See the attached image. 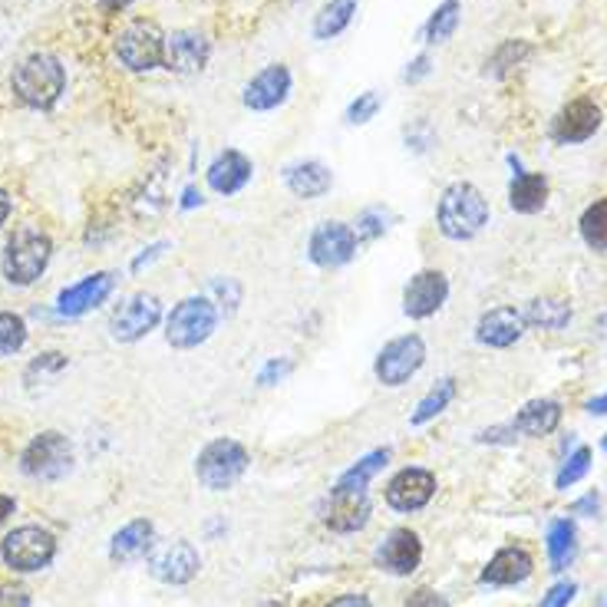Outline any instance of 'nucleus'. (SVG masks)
<instances>
[{"label": "nucleus", "mask_w": 607, "mask_h": 607, "mask_svg": "<svg viewBox=\"0 0 607 607\" xmlns=\"http://www.w3.org/2000/svg\"><path fill=\"white\" fill-rule=\"evenodd\" d=\"M63 86H66V69H63V63L53 53L27 56L11 76L14 97L24 106H30V110H50L60 100Z\"/></svg>", "instance_id": "obj_1"}, {"label": "nucleus", "mask_w": 607, "mask_h": 607, "mask_svg": "<svg viewBox=\"0 0 607 607\" xmlns=\"http://www.w3.org/2000/svg\"><path fill=\"white\" fill-rule=\"evenodd\" d=\"M437 222L440 231L453 241H469L476 238L485 222H489V202L482 199V192L469 182H453L437 208Z\"/></svg>", "instance_id": "obj_2"}, {"label": "nucleus", "mask_w": 607, "mask_h": 607, "mask_svg": "<svg viewBox=\"0 0 607 607\" xmlns=\"http://www.w3.org/2000/svg\"><path fill=\"white\" fill-rule=\"evenodd\" d=\"M50 254H53V241L40 228L14 231V238L8 241V251H4V278L21 288L34 284L47 271Z\"/></svg>", "instance_id": "obj_3"}, {"label": "nucleus", "mask_w": 607, "mask_h": 607, "mask_svg": "<svg viewBox=\"0 0 607 607\" xmlns=\"http://www.w3.org/2000/svg\"><path fill=\"white\" fill-rule=\"evenodd\" d=\"M218 324V311L208 298H186L172 307L165 320V340L176 351H192V346L205 343Z\"/></svg>", "instance_id": "obj_4"}, {"label": "nucleus", "mask_w": 607, "mask_h": 607, "mask_svg": "<svg viewBox=\"0 0 607 607\" xmlns=\"http://www.w3.org/2000/svg\"><path fill=\"white\" fill-rule=\"evenodd\" d=\"M248 463L251 459H248V450L241 443H235V440H212L199 453V459H195V476H199V482L208 492H225V489H231L244 476Z\"/></svg>", "instance_id": "obj_5"}, {"label": "nucleus", "mask_w": 607, "mask_h": 607, "mask_svg": "<svg viewBox=\"0 0 607 607\" xmlns=\"http://www.w3.org/2000/svg\"><path fill=\"white\" fill-rule=\"evenodd\" d=\"M116 56L132 73L159 69L165 60V34L152 21H132L116 37Z\"/></svg>", "instance_id": "obj_6"}, {"label": "nucleus", "mask_w": 607, "mask_h": 607, "mask_svg": "<svg viewBox=\"0 0 607 607\" xmlns=\"http://www.w3.org/2000/svg\"><path fill=\"white\" fill-rule=\"evenodd\" d=\"M53 555H56V539H53V532H47L40 526L14 529L4 542H0V558H4L8 568H14L21 574L47 568L53 561Z\"/></svg>", "instance_id": "obj_7"}, {"label": "nucleus", "mask_w": 607, "mask_h": 607, "mask_svg": "<svg viewBox=\"0 0 607 607\" xmlns=\"http://www.w3.org/2000/svg\"><path fill=\"white\" fill-rule=\"evenodd\" d=\"M426 364V343L419 333H403L396 340H390L383 351L377 354L374 374L383 387H403L409 383L419 367Z\"/></svg>", "instance_id": "obj_8"}, {"label": "nucleus", "mask_w": 607, "mask_h": 607, "mask_svg": "<svg viewBox=\"0 0 607 607\" xmlns=\"http://www.w3.org/2000/svg\"><path fill=\"white\" fill-rule=\"evenodd\" d=\"M21 469L30 479H43V482L63 479L73 469V443L63 437V432L47 429V432H40V437L24 450Z\"/></svg>", "instance_id": "obj_9"}, {"label": "nucleus", "mask_w": 607, "mask_h": 607, "mask_svg": "<svg viewBox=\"0 0 607 607\" xmlns=\"http://www.w3.org/2000/svg\"><path fill=\"white\" fill-rule=\"evenodd\" d=\"M361 241L354 235L351 225L343 222H320L311 235V244H307V254L317 268H340L346 262H354Z\"/></svg>", "instance_id": "obj_10"}, {"label": "nucleus", "mask_w": 607, "mask_h": 607, "mask_svg": "<svg viewBox=\"0 0 607 607\" xmlns=\"http://www.w3.org/2000/svg\"><path fill=\"white\" fill-rule=\"evenodd\" d=\"M199 568H202V558H199L195 545L186 539L152 545V552H149V571L162 584H189L199 574Z\"/></svg>", "instance_id": "obj_11"}, {"label": "nucleus", "mask_w": 607, "mask_h": 607, "mask_svg": "<svg viewBox=\"0 0 607 607\" xmlns=\"http://www.w3.org/2000/svg\"><path fill=\"white\" fill-rule=\"evenodd\" d=\"M291 86H294L291 69H288L284 63H268L262 73H254V76L248 79L241 103H244L251 113H271V110H278V106L288 103Z\"/></svg>", "instance_id": "obj_12"}, {"label": "nucleus", "mask_w": 607, "mask_h": 607, "mask_svg": "<svg viewBox=\"0 0 607 607\" xmlns=\"http://www.w3.org/2000/svg\"><path fill=\"white\" fill-rule=\"evenodd\" d=\"M159 320H162V304H159V298H152V294H132L129 301H123V304L113 311V317H110V333H113V340H119V343H136V340H142Z\"/></svg>", "instance_id": "obj_13"}, {"label": "nucleus", "mask_w": 607, "mask_h": 607, "mask_svg": "<svg viewBox=\"0 0 607 607\" xmlns=\"http://www.w3.org/2000/svg\"><path fill=\"white\" fill-rule=\"evenodd\" d=\"M212 56V43L202 30H176V34H165V60L162 66L172 73H199L205 69Z\"/></svg>", "instance_id": "obj_14"}, {"label": "nucleus", "mask_w": 607, "mask_h": 607, "mask_svg": "<svg viewBox=\"0 0 607 607\" xmlns=\"http://www.w3.org/2000/svg\"><path fill=\"white\" fill-rule=\"evenodd\" d=\"M446 298H450V281L443 271H419L403 291V311L413 320H426L446 304Z\"/></svg>", "instance_id": "obj_15"}, {"label": "nucleus", "mask_w": 607, "mask_h": 607, "mask_svg": "<svg viewBox=\"0 0 607 607\" xmlns=\"http://www.w3.org/2000/svg\"><path fill=\"white\" fill-rule=\"evenodd\" d=\"M432 495H437V476L429 469H403L387 485V505L396 511H419Z\"/></svg>", "instance_id": "obj_16"}, {"label": "nucleus", "mask_w": 607, "mask_h": 607, "mask_svg": "<svg viewBox=\"0 0 607 607\" xmlns=\"http://www.w3.org/2000/svg\"><path fill=\"white\" fill-rule=\"evenodd\" d=\"M367 522H370L367 492H333L330 489V502L324 508V526L330 532L351 535V532H361Z\"/></svg>", "instance_id": "obj_17"}, {"label": "nucleus", "mask_w": 607, "mask_h": 607, "mask_svg": "<svg viewBox=\"0 0 607 607\" xmlns=\"http://www.w3.org/2000/svg\"><path fill=\"white\" fill-rule=\"evenodd\" d=\"M526 314L515 311V307H495L489 314L479 317L476 324V340L482 346H492V351H505V346L518 343L526 333Z\"/></svg>", "instance_id": "obj_18"}, {"label": "nucleus", "mask_w": 607, "mask_h": 607, "mask_svg": "<svg viewBox=\"0 0 607 607\" xmlns=\"http://www.w3.org/2000/svg\"><path fill=\"white\" fill-rule=\"evenodd\" d=\"M113 288H116V275L97 271V275H90V278H83L79 284L60 291L56 311H60L63 317H79V314H86V311L100 307V304L113 294Z\"/></svg>", "instance_id": "obj_19"}, {"label": "nucleus", "mask_w": 607, "mask_h": 607, "mask_svg": "<svg viewBox=\"0 0 607 607\" xmlns=\"http://www.w3.org/2000/svg\"><path fill=\"white\" fill-rule=\"evenodd\" d=\"M597 129H600V106L594 100H574L558 113L552 136L561 146H578V142H587Z\"/></svg>", "instance_id": "obj_20"}, {"label": "nucleus", "mask_w": 607, "mask_h": 607, "mask_svg": "<svg viewBox=\"0 0 607 607\" xmlns=\"http://www.w3.org/2000/svg\"><path fill=\"white\" fill-rule=\"evenodd\" d=\"M251 172H254V165L244 152L225 149L208 165V189L218 192V195H235L251 182Z\"/></svg>", "instance_id": "obj_21"}, {"label": "nucleus", "mask_w": 607, "mask_h": 607, "mask_svg": "<svg viewBox=\"0 0 607 607\" xmlns=\"http://www.w3.org/2000/svg\"><path fill=\"white\" fill-rule=\"evenodd\" d=\"M422 561V542L409 529H396L377 552V565L390 574H413Z\"/></svg>", "instance_id": "obj_22"}, {"label": "nucleus", "mask_w": 607, "mask_h": 607, "mask_svg": "<svg viewBox=\"0 0 607 607\" xmlns=\"http://www.w3.org/2000/svg\"><path fill=\"white\" fill-rule=\"evenodd\" d=\"M535 561L526 548H502L495 552V558L482 568L479 581L482 584H498V587H508V584H522L529 574H532Z\"/></svg>", "instance_id": "obj_23"}, {"label": "nucleus", "mask_w": 607, "mask_h": 607, "mask_svg": "<svg viewBox=\"0 0 607 607\" xmlns=\"http://www.w3.org/2000/svg\"><path fill=\"white\" fill-rule=\"evenodd\" d=\"M508 162H515V168H518L515 155H508ZM545 202H548V179L542 176V172H522V168H518L511 186H508V205L515 212H522V215H535V212L545 208Z\"/></svg>", "instance_id": "obj_24"}, {"label": "nucleus", "mask_w": 607, "mask_h": 607, "mask_svg": "<svg viewBox=\"0 0 607 607\" xmlns=\"http://www.w3.org/2000/svg\"><path fill=\"white\" fill-rule=\"evenodd\" d=\"M558 426H561V403H555V400H532L511 419V429L522 432V437H532V440L552 437Z\"/></svg>", "instance_id": "obj_25"}, {"label": "nucleus", "mask_w": 607, "mask_h": 607, "mask_svg": "<svg viewBox=\"0 0 607 607\" xmlns=\"http://www.w3.org/2000/svg\"><path fill=\"white\" fill-rule=\"evenodd\" d=\"M155 545V529L149 518H136L126 529H119L113 535V545H110V558L116 565H129V561H139L152 552Z\"/></svg>", "instance_id": "obj_26"}, {"label": "nucleus", "mask_w": 607, "mask_h": 607, "mask_svg": "<svg viewBox=\"0 0 607 607\" xmlns=\"http://www.w3.org/2000/svg\"><path fill=\"white\" fill-rule=\"evenodd\" d=\"M284 186L291 189V195H298V199H320V195H327L330 192V186H333V176H330V168L324 165V162H298V165H291L288 172H284Z\"/></svg>", "instance_id": "obj_27"}, {"label": "nucleus", "mask_w": 607, "mask_h": 607, "mask_svg": "<svg viewBox=\"0 0 607 607\" xmlns=\"http://www.w3.org/2000/svg\"><path fill=\"white\" fill-rule=\"evenodd\" d=\"M357 14V0H327L320 8V14L314 17V37L317 40H333L340 37L346 27L354 24Z\"/></svg>", "instance_id": "obj_28"}, {"label": "nucleus", "mask_w": 607, "mask_h": 607, "mask_svg": "<svg viewBox=\"0 0 607 607\" xmlns=\"http://www.w3.org/2000/svg\"><path fill=\"white\" fill-rule=\"evenodd\" d=\"M387 463H390V450H377V453L364 456L357 466H351V469H346V472L333 482V492H367L370 479L380 476V472L387 469Z\"/></svg>", "instance_id": "obj_29"}, {"label": "nucleus", "mask_w": 607, "mask_h": 607, "mask_svg": "<svg viewBox=\"0 0 607 607\" xmlns=\"http://www.w3.org/2000/svg\"><path fill=\"white\" fill-rule=\"evenodd\" d=\"M526 324L542 330H565L571 324V304L561 298H535L526 311Z\"/></svg>", "instance_id": "obj_30"}, {"label": "nucleus", "mask_w": 607, "mask_h": 607, "mask_svg": "<svg viewBox=\"0 0 607 607\" xmlns=\"http://www.w3.org/2000/svg\"><path fill=\"white\" fill-rule=\"evenodd\" d=\"M459 17H463V4H459V0H443V4L429 14V21L422 27V40L426 43H446V40H453V34L459 27Z\"/></svg>", "instance_id": "obj_31"}, {"label": "nucleus", "mask_w": 607, "mask_h": 607, "mask_svg": "<svg viewBox=\"0 0 607 607\" xmlns=\"http://www.w3.org/2000/svg\"><path fill=\"white\" fill-rule=\"evenodd\" d=\"M574 526L568 522V518H558V522L548 526V558H552V571H565L574 558Z\"/></svg>", "instance_id": "obj_32"}, {"label": "nucleus", "mask_w": 607, "mask_h": 607, "mask_svg": "<svg viewBox=\"0 0 607 607\" xmlns=\"http://www.w3.org/2000/svg\"><path fill=\"white\" fill-rule=\"evenodd\" d=\"M532 56V43L526 40H505L498 43V50L485 60V73L489 76H508L515 66H522Z\"/></svg>", "instance_id": "obj_33"}, {"label": "nucleus", "mask_w": 607, "mask_h": 607, "mask_svg": "<svg viewBox=\"0 0 607 607\" xmlns=\"http://www.w3.org/2000/svg\"><path fill=\"white\" fill-rule=\"evenodd\" d=\"M453 396H456V380L453 377H446V380H440L437 387H432L422 400H419V406H416V413H413V426H422V422H429V419H437L450 403H453Z\"/></svg>", "instance_id": "obj_34"}, {"label": "nucleus", "mask_w": 607, "mask_h": 607, "mask_svg": "<svg viewBox=\"0 0 607 607\" xmlns=\"http://www.w3.org/2000/svg\"><path fill=\"white\" fill-rule=\"evenodd\" d=\"M581 238L594 251H607V199H597L581 215Z\"/></svg>", "instance_id": "obj_35"}, {"label": "nucleus", "mask_w": 607, "mask_h": 607, "mask_svg": "<svg viewBox=\"0 0 607 607\" xmlns=\"http://www.w3.org/2000/svg\"><path fill=\"white\" fill-rule=\"evenodd\" d=\"M24 343H27V324H24V317H17L11 311H0V357L17 354Z\"/></svg>", "instance_id": "obj_36"}, {"label": "nucleus", "mask_w": 607, "mask_h": 607, "mask_svg": "<svg viewBox=\"0 0 607 607\" xmlns=\"http://www.w3.org/2000/svg\"><path fill=\"white\" fill-rule=\"evenodd\" d=\"M380 106H383V97L377 90H367V93H361L351 103V110H346V123H351V126H367L380 113Z\"/></svg>", "instance_id": "obj_37"}, {"label": "nucleus", "mask_w": 607, "mask_h": 607, "mask_svg": "<svg viewBox=\"0 0 607 607\" xmlns=\"http://www.w3.org/2000/svg\"><path fill=\"white\" fill-rule=\"evenodd\" d=\"M587 469H591V450H574L571 456H568V463L561 466V472H558V479H555V485L558 489H568V485H574V482H581L584 476H587Z\"/></svg>", "instance_id": "obj_38"}, {"label": "nucleus", "mask_w": 607, "mask_h": 607, "mask_svg": "<svg viewBox=\"0 0 607 607\" xmlns=\"http://www.w3.org/2000/svg\"><path fill=\"white\" fill-rule=\"evenodd\" d=\"M66 367V357L63 354H56V351H50V354H40L30 367H27V374H24V380L34 387L37 383V377L40 380H47V377H56L60 370Z\"/></svg>", "instance_id": "obj_39"}, {"label": "nucleus", "mask_w": 607, "mask_h": 607, "mask_svg": "<svg viewBox=\"0 0 607 607\" xmlns=\"http://www.w3.org/2000/svg\"><path fill=\"white\" fill-rule=\"evenodd\" d=\"M383 231H387V225H383V212H364V215L357 218V228H354L357 241H374V238L383 235Z\"/></svg>", "instance_id": "obj_40"}, {"label": "nucleus", "mask_w": 607, "mask_h": 607, "mask_svg": "<svg viewBox=\"0 0 607 607\" xmlns=\"http://www.w3.org/2000/svg\"><path fill=\"white\" fill-rule=\"evenodd\" d=\"M0 607H30V591L21 584H4L0 587Z\"/></svg>", "instance_id": "obj_41"}, {"label": "nucleus", "mask_w": 607, "mask_h": 607, "mask_svg": "<svg viewBox=\"0 0 607 607\" xmlns=\"http://www.w3.org/2000/svg\"><path fill=\"white\" fill-rule=\"evenodd\" d=\"M574 594H578V584H558V587H552V594L542 600V607H568L571 600H574Z\"/></svg>", "instance_id": "obj_42"}, {"label": "nucleus", "mask_w": 607, "mask_h": 607, "mask_svg": "<svg viewBox=\"0 0 607 607\" xmlns=\"http://www.w3.org/2000/svg\"><path fill=\"white\" fill-rule=\"evenodd\" d=\"M406 607H446V600L437 594V591H429V587H419L406 597Z\"/></svg>", "instance_id": "obj_43"}, {"label": "nucleus", "mask_w": 607, "mask_h": 607, "mask_svg": "<svg viewBox=\"0 0 607 607\" xmlns=\"http://www.w3.org/2000/svg\"><path fill=\"white\" fill-rule=\"evenodd\" d=\"M429 69H432V60H429L426 53H419V56L406 66L403 79H406V83H419L422 76H429Z\"/></svg>", "instance_id": "obj_44"}, {"label": "nucleus", "mask_w": 607, "mask_h": 607, "mask_svg": "<svg viewBox=\"0 0 607 607\" xmlns=\"http://www.w3.org/2000/svg\"><path fill=\"white\" fill-rule=\"evenodd\" d=\"M288 370H291V364H288V361H271V364L262 370V377H257V383H262V387H271V383H275V380H281Z\"/></svg>", "instance_id": "obj_45"}, {"label": "nucleus", "mask_w": 607, "mask_h": 607, "mask_svg": "<svg viewBox=\"0 0 607 607\" xmlns=\"http://www.w3.org/2000/svg\"><path fill=\"white\" fill-rule=\"evenodd\" d=\"M327 607H370V600L364 594H343V597L330 600Z\"/></svg>", "instance_id": "obj_46"}, {"label": "nucleus", "mask_w": 607, "mask_h": 607, "mask_svg": "<svg viewBox=\"0 0 607 607\" xmlns=\"http://www.w3.org/2000/svg\"><path fill=\"white\" fill-rule=\"evenodd\" d=\"M100 4V11H106V14H119V11H126L132 0H97Z\"/></svg>", "instance_id": "obj_47"}, {"label": "nucleus", "mask_w": 607, "mask_h": 607, "mask_svg": "<svg viewBox=\"0 0 607 607\" xmlns=\"http://www.w3.org/2000/svg\"><path fill=\"white\" fill-rule=\"evenodd\" d=\"M597 505H600V498L591 492V495H584L581 502H574V511H591V515H594V511H597Z\"/></svg>", "instance_id": "obj_48"}, {"label": "nucleus", "mask_w": 607, "mask_h": 607, "mask_svg": "<svg viewBox=\"0 0 607 607\" xmlns=\"http://www.w3.org/2000/svg\"><path fill=\"white\" fill-rule=\"evenodd\" d=\"M14 508H17V505H14V498H11V495H0V526H4L8 518L14 515Z\"/></svg>", "instance_id": "obj_49"}, {"label": "nucleus", "mask_w": 607, "mask_h": 607, "mask_svg": "<svg viewBox=\"0 0 607 607\" xmlns=\"http://www.w3.org/2000/svg\"><path fill=\"white\" fill-rule=\"evenodd\" d=\"M162 248H165V244H155V248H149L146 254H139L136 262H132V271H142V265H149V262H152V257H155V254H159Z\"/></svg>", "instance_id": "obj_50"}, {"label": "nucleus", "mask_w": 607, "mask_h": 607, "mask_svg": "<svg viewBox=\"0 0 607 607\" xmlns=\"http://www.w3.org/2000/svg\"><path fill=\"white\" fill-rule=\"evenodd\" d=\"M587 413H591V416H607V393L597 396V400H591V403H587Z\"/></svg>", "instance_id": "obj_51"}, {"label": "nucleus", "mask_w": 607, "mask_h": 607, "mask_svg": "<svg viewBox=\"0 0 607 607\" xmlns=\"http://www.w3.org/2000/svg\"><path fill=\"white\" fill-rule=\"evenodd\" d=\"M11 218V195L0 189V225H4Z\"/></svg>", "instance_id": "obj_52"}, {"label": "nucleus", "mask_w": 607, "mask_h": 607, "mask_svg": "<svg viewBox=\"0 0 607 607\" xmlns=\"http://www.w3.org/2000/svg\"><path fill=\"white\" fill-rule=\"evenodd\" d=\"M186 208H195V205H202V192H195V189H189L186 192V202H182Z\"/></svg>", "instance_id": "obj_53"}, {"label": "nucleus", "mask_w": 607, "mask_h": 607, "mask_svg": "<svg viewBox=\"0 0 607 607\" xmlns=\"http://www.w3.org/2000/svg\"><path fill=\"white\" fill-rule=\"evenodd\" d=\"M597 607H607V591H600V597H597Z\"/></svg>", "instance_id": "obj_54"}, {"label": "nucleus", "mask_w": 607, "mask_h": 607, "mask_svg": "<svg viewBox=\"0 0 607 607\" xmlns=\"http://www.w3.org/2000/svg\"><path fill=\"white\" fill-rule=\"evenodd\" d=\"M600 446H604V453H607V437H604V443H600Z\"/></svg>", "instance_id": "obj_55"}, {"label": "nucleus", "mask_w": 607, "mask_h": 607, "mask_svg": "<svg viewBox=\"0 0 607 607\" xmlns=\"http://www.w3.org/2000/svg\"><path fill=\"white\" fill-rule=\"evenodd\" d=\"M271 607H281V604H271Z\"/></svg>", "instance_id": "obj_56"}]
</instances>
